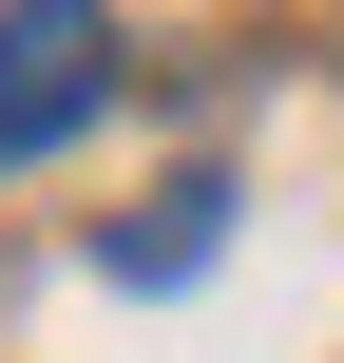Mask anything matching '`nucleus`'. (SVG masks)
<instances>
[{
    "instance_id": "nucleus-1",
    "label": "nucleus",
    "mask_w": 344,
    "mask_h": 363,
    "mask_svg": "<svg viewBox=\"0 0 344 363\" xmlns=\"http://www.w3.org/2000/svg\"><path fill=\"white\" fill-rule=\"evenodd\" d=\"M115 96V0H0V153H57Z\"/></svg>"
},
{
    "instance_id": "nucleus-2",
    "label": "nucleus",
    "mask_w": 344,
    "mask_h": 363,
    "mask_svg": "<svg viewBox=\"0 0 344 363\" xmlns=\"http://www.w3.org/2000/svg\"><path fill=\"white\" fill-rule=\"evenodd\" d=\"M211 230H230V191H211V172H172V191L115 230V268H134V287H172V268H211Z\"/></svg>"
}]
</instances>
